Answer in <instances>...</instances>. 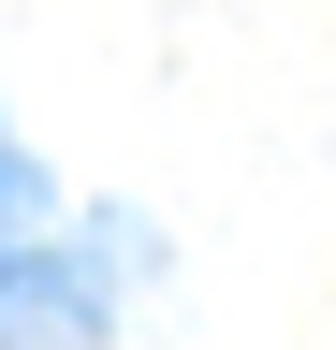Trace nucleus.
<instances>
[{
	"label": "nucleus",
	"mask_w": 336,
	"mask_h": 350,
	"mask_svg": "<svg viewBox=\"0 0 336 350\" xmlns=\"http://www.w3.org/2000/svg\"><path fill=\"white\" fill-rule=\"evenodd\" d=\"M103 321V234H73L29 146L0 131V350H73Z\"/></svg>",
	"instance_id": "1"
}]
</instances>
